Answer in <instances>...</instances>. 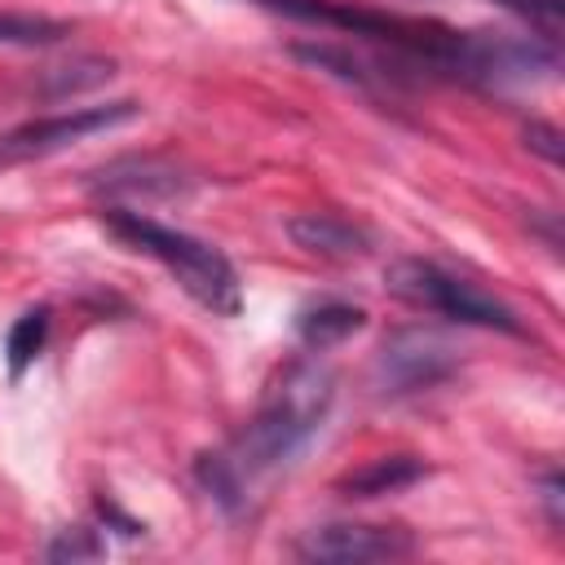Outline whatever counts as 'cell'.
I'll return each mask as SVG.
<instances>
[{
  "label": "cell",
  "instance_id": "13",
  "mask_svg": "<svg viewBox=\"0 0 565 565\" xmlns=\"http://www.w3.org/2000/svg\"><path fill=\"white\" fill-rule=\"evenodd\" d=\"M494 4H503L508 13H516L539 40L561 44V0H494Z\"/></svg>",
  "mask_w": 565,
  "mask_h": 565
},
{
  "label": "cell",
  "instance_id": "4",
  "mask_svg": "<svg viewBox=\"0 0 565 565\" xmlns=\"http://www.w3.org/2000/svg\"><path fill=\"white\" fill-rule=\"evenodd\" d=\"M137 115H141V106L128 102V97H119V102L71 106V110H57V115H40V119L13 124V128L0 132V172L22 168V163H35V159H49V154H62L75 141H88L97 132H110V128L132 124Z\"/></svg>",
  "mask_w": 565,
  "mask_h": 565
},
{
  "label": "cell",
  "instance_id": "3",
  "mask_svg": "<svg viewBox=\"0 0 565 565\" xmlns=\"http://www.w3.org/2000/svg\"><path fill=\"white\" fill-rule=\"evenodd\" d=\"M384 287L415 305V309H428L437 318H450L459 327H486V331H503V335H525L521 318L486 287L433 265V260H415V256H402L384 269Z\"/></svg>",
  "mask_w": 565,
  "mask_h": 565
},
{
  "label": "cell",
  "instance_id": "9",
  "mask_svg": "<svg viewBox=\"0 0 565 565\" xmlns=\"http://www.w3.org/2000/svg\"><path fill=\"white\" fill-rule=\"evenodd\" d=\"M362 327H366V309L362 305H349V300H318V305H305L296 313V335H300V344L309 353L335 349L349 335H358Z\"/></svg>",
  "mask_w": 565,
  "mask_h": 565
},
{
  "label": "cell",
  "instance_id": "12",
  "mask_svg": "<svg viewBox=\"0 0 565 565\" xmlns=\"http://www.w3.org/2000/svg\"><path fill=\"white\" fill-rule=\"evenodd\" d=\"M62 35H71V26L57 22V18H44V13H0V44L35 49V44H57Z\"/></svg>",
  "mask_w": 565,
  "mask_h": 565
},
{
  "label": "cell",
  "instance_id": "7",
  "mask_svg": "<svg viewBox=\"0 0 565 565\" xmlns=\"http://www.w3.org/2000/svg\"><path fill=\"white\" fill-rule=\"evenodd\" d=\"M84 190L102 203H124V199H181L190 190V177L154 154H128V159H110L106 168L88 172Z\"/></svg>",
  "mask_w": 565,
  "mask_h": 565
},
{
  "label": "cell",
  "instance_id": "2",
  "mask_svg": "<svg viewBox=\"0 0 565 565\" xmlns=\"http://www.w3.org/2000/svg\"><path fill=\"white\" fill-rule=\"evenodd\" d=\"M97 216H102L110 238H119L124 247L159 260L194 305H203L216 318H238L243 282H238L234 260L216 243H203V238H194V234H185L177 225L154 221L141 207H124V203H102Z\"/></svg>",
  "mask_w": 565,
  "mask_h": 565
},
{
  "label": "cell",
  "instance_id": "14",
  "mask_svg": "<svg viewBox=\"0 0 565 565\" xmlns=\"http://www.w3.org/2000/svg\"><path fill=\"white\" fill-rule=\"evenodd\" d=\"M102 552H106V543H102L93 530H84V525L57 530V534L49 539V547H44L49 561H93V556H102Z\"/></svg>",
  "mask_w": 565,
  "mask_h": 565
},
{
  "label": "cell",
  "instance_id": "11",
  "mask_svg": "<svg viewBox=\"0 0 565 565\" xmlns=\"http://www.w3.org/2000/svg\"><path fill=\"white\" fill-rule=\"evenodd\" d=\"M49 327H53L49 305H35V309H26L22 318H13L9 340H4V362H9V375H13V380H22V371L44 353Z\"/></svg>",
  "mask_w": 565,
  "mask_h": 565
},
{
  "label": "cell",
  "instance_id": "6",
  "mask_svg": "<svg viewBox=\"0 0 565 565\" xmlns=\"http://www.w3.org/2000/svg\"><path fill=\"white\" fill-rule=\"evenodd\" d=\"M419 543L402 525H362V521H331L313 525L296 539L300 561H322V565H358V561H402Z\"/></svg>",
  "mask_w": 565,
  "mask_h": 565
},
{
  "label": "cell",
  "instance_id": "10",
  "mask_svg": "<svg viewBox=\"0 0 565 565\" xmlns=\"http://www.w3.org/2000/svg\"><path fill=\"white\" fill-rule=\"evenodd\" d=\"M424 477H428L424 459H415V455H380L366 468L349 472L340 481V490H344V499H380V494H397V490H406V486H415Z\"/></svg>",
  "mask_w": 565,
  "mask_h": 565
},
{
  "label": "cell",
  "instance_id": "1",
  "mask_svg": "<svg viewBox=\"0 0 565 565\" xmlns=\"http://www.w3.org/2000/svg\"><path fill=\"white\" fill-rule=\"evenodd\" d=\"M331 402H335V375L322 362L300 358L282 366L278 380L265 388L260 406L252 411V419L225 446L203 450L194 459V481L230 516L247 512L256 490L282 463H291L305 450V441L322 428Z\"/></svg>",
  "mask_w": 565,
  "mask_h": 565
},
{
  "label": "cell",
  "instance_id": "8",
  "mask_svg": "<svg viewBox=\"0 0 565 565\" xmlns=\"http://www.w3.org/2000/svg\"><path fill=\"white\" fill-rule=\"evenodd\" d=\"M287 234L296 247H305L313 256H331V260H349V256L371 252V234L340 212H296L287 221Z\"/></svg>",
  "mask_w": 565,
  "mask_h": 565
},
{
  "label": "cell",
  "instance_id": "5",
  "mask_svg": "<svg viewBox=\"0 0 565 565\" xmlns=\"http://www.w3.org/2000/svg\"><path fill=\"white\" fill-rule=\"evenodd\" d=\"M459 371V353L455 344H446L437 331L424 327H402L393 331L380 353H375V384L388 397H406V393H424L446 384Z\"/></svg>",
  "mask_w": 565,
  "mask_h": 565
},
{
  "label": "cell",
  "instance_id": "15",
  "mask_svg": "<svg viewBox=\"0 0 565 565\" xmlns=\"http://www.w3.org/2000/svg\"><path fill=\"white\" fill-rule=\"evenodd\" d=\"M539 503H543V512H547V525L552 530H561V521H565V486H561V472L556 468H547L543 472V481H539Z\"/></svg>",
  "mask_w": 565,
  "mask_h": 565
},
{
  "label": "cell",
  "instance_id": "16",
  "mask_svg": "<svg viewBox=\"0 0 565 565\" xmlns=\"http://www.w3.org/2000/svg\"><path fill=\"white\" fill-rule=\"evenodd\" d=\"M525 146L539 150L547 163H561V128H556V124H539V119H534V124L525 128Z\"/></svg>",
  "mask_w": 565,
  "mask_h": 565
}]
</instances>
